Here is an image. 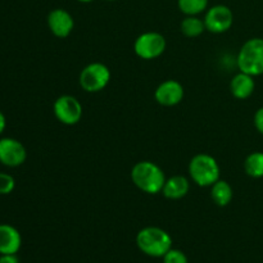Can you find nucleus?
Wrapping results in <instances>:
<instances>
[{
  "instance_id": "obj_20",
  "label": "nucleus",
  "mask_w": 263,
  "mask_h": 263,
  "mask_svg": "<svg viewBox=\"0 0 263 263\" xmlns=\"http://www.w3.org/2000/svg\"><path fill=\"white\" fill-rule=\"evenodd\" d=\"M163 263H187V258L179 249H170L163 256Z\"/></svg>"
},
{
  "instance_id": "obj_14",
  "label": "nucleus",
  "mask_w": 263,
  "mask_h": 263,
  "mask_svg": "<svg viewBox=\"0 0 263 263\" xmlns=\"http://www.w3.org/2000/svg\"><path fill=\"white\" fill-rule=\"evenodd\" d=\"M189 189L190 184L186 177L177 175V176L170 177L168 180H166L162 193L167 199L177 200L184 198L189 193Z\"/></svg>"
},
{
  "instance_id": "obj_23",
  "label": "nucleus",
  "mask_w": 263,
  "mask_h": 263,
  "mask_svg": "<svg viewBox=\"0 0 263 263\" xmlns=\"http://www.w3.org/2000/svg\"><path fill=\"white\" fill-rule=\"evenodd\" d=\"M5 126H7V120H5L4 113L0 112V135H2L3 131L5 130Z\"/></svg>"
},
{
  "instance_id": "obj_7",
  "label": "nucleus",
  "mask_w": 263,
  "mask_h": 263,
  "mask_svg": "<svg viewBox=\"0 0 263 263\" xmlns=\"http://www.w3.org/2000/svg\"><path fill=\"white\" fill-rule=\"evenodd\" d=\"M54 115L63 125L73 126L81 120L82 105L72 95H62L54 103Z\"/></svg>"
},
{
  "instance_id": "obj_1",
  "label": "nucleus",
  "mask_w": 263,
  "mask_h": 263,
  "mask_svg": "<svg viewBox=\"0 0 263 263\" xmlns=\"http://www.w3.org/2000/svg\"><path fill=\"white\" fill-rule=\"evenodd\" d=\"M133 182L146 194H158L166 182V176L159 166L151 161L138 162L131 170Z\"/></svg>"
},
{
  "instance_id": "obj_16",
  "label": "nucleus",
  "mask_w": 263,
  "mask_h": 263,
  "mask_svg": "<svg viewBox=\"0 0 263 263\" xmlns=\"http://www.w3.org/2000/svg\"><path fill=\"white\" fill-rule=\"evenodd\" d=\"M181 32L186 37H198L202 35L205 30L204 21L198 18L197 15H186L181 22Z\"/></svg>"
},
{
  "instance_id": "obj_13",
  "label": "nucleus",
  "mask_w": 263,
  "mask_h": 263,
  "mask_svg": "<svg viewBox=\"0 0 263 263\" xmlns=\"http://www.w3.org/2000/svg\"><path fill=\"white\" fill-rule=\"evenodd\" d=\"M254 89H256L254 77L244 73V72H239L238 74H235L230 82L231 94L236 99H248L254 92Z\"/></svg>"
},
{
  "instance_id": "obj_11",
  "label": "nucleus",
  "mask_w": 263,
  "mask_h": 263,
  "mask_svg": "<svg viewBox=\"0 0 263 263\" xmlns=\"http://www.w3.org/2000/svg\"><path fill=\"white\" fill-rule=\"evenodd\" d=\"M48 26L49 30L51 31L57 37H67L72 32L74 27V22L72 15L67 12L66 9L57 8L53 9L48 15Z\"/></svg>"
},
{
  "instance_id": "obj_4",
  "label": "nucleus",
  "mask_w": 263,
  "mask_h": 263,
  "mask_svg": "<svg viewBox=\"0 0 263 263\" xmlns=\"http://www.w3.org/2000/svg\"><path fill=\"white\" fill-rule=\"evenodd\" d=\"M189 174L193 181L199 186H212L220 180V166L210 154H198L190 161Z\"/></svg>"
},
{
  "instance_id": "obj_25",
  "label": "nucleus",
  "mask_w": 263,
  "mask_h": 263,
  "mask_svg": "<svg viewBox=\"0 0 263 263\" xmlns=\"http://www.w3.org/2000/svg\"><path fill=\"white\" fill-rule=\"evenodd\" d=\"M108 2H115V0H108Z\"/></svg>"
},
{
  "instance_id": "obj_18",
  "label": "nucleus",
  "mask_w": 263,
  "mask_h": 263,
  "mask_svg": "<svg viewBox=\"0 0 263 263\" xmlns=\"http://www.w3.org/2000/svg\"><path fill=\"white\" fill-rule=\"evenodd\" d=\"M179 9L186 15H198L208 7V0H179Z\"/></svg>"
},
{
  "instance_id": "obj_15",
  "label": "nucleus",
  "mask_w": 263,
  "mask_h": 263,
  "mask_svg": "<svg viewBox=\"0 0 263 263\" xmlns=\"http://www.w3.org/2000/svg\"><path fill=\"white\" fill-rule=\"evenodd\" d=\"M211 187V197L220 207H226L233 200V187L225 180H218Z\"/></svg>"
},
{
  "instance_id": "obj_3",
  "label": "nucleus",
  "mask_w": 263,
  "mask_h": 263,
  "mask_svg": "<svg viewBox=\"0 0 263 263\" xmlns=\"http://www.w3.org/2000/svg\"><path fill=\"white\" fill-rule=\"evenodd\" d=\"M240 72L257 77L263 74V39L253 37L243 44L236 58Z\"/></svg>"
},
{
  "instance_id": "obj_17",
  "label": "nucleus",
  "mask_w": 263,
  "mask_h": 263,
  "mask_svg": "<svg viewBox=\"0 0 263 263\" xmlns=\"http://www.w3.org/2000/svg\"><path fill=\"white\" fill-rule=\"evenodd\" d=\"M244 168L248 176L253 179L263 177V152H253L249 154L244 162Z\"/></svg>"
},
{
  "instance_id": "obj_5",
  "label": "nucleus",
  "mask_w": 263,
  "mask_h": 263,
  "mask_svg": "<svg viewBox=\"0 0 263 263\" xmlns=\"http://www.w3.org/2000/svg\"><path fill=\"white\" fill-rule=\"evenodd\" d=\"M110 80V71L103 63H90L85 67L80 74V85L87 92L102 91Z\"/></svg>"
},
{
  "instance_id": "obj_2",
  "label": "nucleus",
  "mask_w": 263,
  "mask_h": 263,
  "mask_svg": "<svg viewBox=\"0 0 263 263\" xmlns=\"http://www.w3.org/2000/svg\"><path fill=\"white\" fill-rule=\"evenodd\" d=\"M136 244L146 256L163 257L172 248V239L163 229L149 226L139 231Z\"/></svg>"
},
{
  "instance_id": "obj_21",
  "label": "nucleus",
  "mask_w": 263,
  "mask_h": 263,
  "mask_svg": "<svg viewBox=\"0 0 263 263\" xmlns=\"http://www.w3.org/2000/svg\"><path fill=\"white\" fill-rule=\"evenodd\" d=\"M254 126H256L257 131L263 135V107L258 108L254 115Z\"/></svg>"
},
{
  "instance_id": "obj_9",
  "label": "nucleus",
  "mask_w": 263,
  "mask_h": 263,
  "mask_svg": "<svg viewBox=\"0 0 263 263\" xmlns=\"http://www.w3.org/2000/svg\"><path fill=\"white\" fill-rule=\"evenodd\" d=\"M27 152L25 145L17 139H0V163L7 167H18L25 163Z\"/></svg>"
},
{
  "instance_id": "obj_22",
  "label": "nucleus",
  "mask_w": 263,
  "mask_h": 263,
  "mask_svg": "<svg viewBox=\"0 0 263 263\" xmlns=\"http://www.w3.org/2000/svg\"><path fill=\"white\" fill-rule=\"evenodd\" d=\"M0 263H20L15 254H2Z\"/></svg>"
},
{
  "instance_id": "obj_10",
  "label": "nucleus",
  "mask_w": 263,
  "mask_h": 263,
  "mask_svg": "<svg viewBox=\"0 0 263 263\" xmlns=\"http://www.w3.org/2000/svg\"><path fill=\"white\" fill-rule=\"evenodd\" d=\"M154 97L163 107H174L184 99V87L176 80H167L157 87Z\"/></svg>"
},
{
  "instance_id": "obj_8",
  "label": "nucleus",
  "mask_w": 263,
  "mask_h": 263,
  "mask_svg": "<svg viewBox=\"0 0 263 263\" xmlns=\"http://www.w3.org/2000/svg\"><path fill=\"white\" fill-rule=\"evenodd\" d=\"M203 21H204L205 30L212 33H223L230 30L233 26L234 14L230 8L218 4L207 10Z\"/></svg>"
},
{
  "instance_id": "obj_12",
  "label": "nucleus",
  "mask_w": 263,
  "mask_h": 263,
  "mask_svg": "<svg viewBox=\"0 0 263 263\" xmlns=\"http://www.w3.org/2000/svg\"><path fill=\"white\" fill-rule=\"evenodd\" d=\"M22 246L21 234L14 226L0 223V254H15Z\"/></svg>"
},
{
  "instance_id": "obj_6",
  "label": "nucleus",
  "mask_w": 263,
  "mask_h": 263,
  "mask_svg": "<svg viewBox=\"0 0 263 263\" xmlns=\"http://www.w3.org/2000/svg\"><path fill=\"white\" fill-rule=\"evenodd\" d=\"M134 50L141 59H156L166 50V39L158 32H144L134 43Z\"/></svg>"
},
{
  "instance_id": "obj_24",
  "label": "nucleus",
  "mask_w": 263,
  "mask_h": 263,
  "mask_svg": "<svg viewBox=\"0 0 263 263\" xmlns=\"http://www.w3.org/2000/svg\"><path fill=\"white\" fill-rule=\"evenodd\" d=\"M77 2H80V3H91L92 0H77Z\"/></svg>"
},
{
  "instance_id": "obj_19",
  "label": "nucleus",
  "mask_w": 263,
  "mask_h": 263,
  "mask_svg": "<svg viewBox=\"0 0 263 263\" xmlns=\"http://www.w3.org/2000/svg\"><path fill=\"white\" fill-rule=\"evenodd\" d=\"M15 180L12 175L0 172V195H8L14 190Z\"/></svg>"
}]
</instances>
